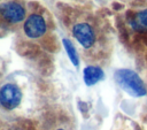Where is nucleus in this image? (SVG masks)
<instances>
[{"label":"nucleus","mask_w":147,"mask_h":130,"mask_svg":"<svg viewBox=\"0 0 147 130\" xmlns=\"http://www.w3.org/2000/svg\"><path fill=\"white\" fill-rule=\"evenodd\" d=\"M116 83L129 94L133 97H142L147 93L146 86L137 72L130 69H118L115 71Z\"/></svg>","instance_id":"obj_1"},{"label":"nucleus","mask_w":147,"mask_h":130,"mask_svg":"<svg viewBox=\"0 0 147 130\" xmlns=\"http://www.w3.org/2000/svg\"><path fill=\"white\" fill-rule=\"evenodd\" d=\"M0 14L5 22L9 24H17L24 20L25 8L18 1H6L0 6Z\"/></svg>","instance_id":"obj_2"},{"label":"nucleus","mask_w":147,"mask_h":130,"mask_svg":"<svg viewBox=\"0 0 147 130\" xmlns=\"http://www.w3.org/2000/svg\"><path fill=\"white\" fill-rule=\"evenodd\" d=\"M22 99V92L15 84H6L0 90V102L6 109H14L17 107Z\"/></svg>","instance_id":"obj_3"},{"label":"nucleus","mask_w":147,"mask_h":130,"mask_svg":"<svg viewBox=\"0 0 147 130\" xmlns=\"http://www.w3.org/2000/svg\"><path fill=\"white\" fill-rule=\"evenodd\" d=\"M24 32L29 38H39L46 32V22L39 14H31L24 22Z\"/></svg>","instance_id":"obj_4"},{"label":"nucleus","mask_w":147,"mask_h":130,"mask_svg":"<svg viewBox=\"0 0 147 130\" xmlns=\"http://www.w3.org/2000/svg\"><path fill=\"white\" fill-rule=\"evenodd\" d=\"M72 35L78 40V43L85 47L90 48L95 40V35L92 26L87 23H77L72 26Z\"/></svg>","instance_id":"obj_5"},{"label":"nucleus","mask_w":147,"mask_h":130,"mask_svg":"<svg viewBox=\"0 0 147 130\" xmlns=\"http://www.w3.org/2000/svg\"><path fill=\"white\" fill-rule=\"evenodd\" d=\"M129 23L134 31L146 32L147 31V9H142L134 13L129 20Z\"/></svg>","instance_id":"obj_6"},{"label":"nucleus","mask_w":147,"mask_h":130,"mask_svg":"<svg viewBox=\"0 0 147 130\" xmlns=\"http://www.w3.org/2000/svg\"><path fill=\"white\" fill-rule=\"evenodd\" d=\"M103 71L95 66H88L84 69V82L86 85H94L103 78Z\"/></svg>","instance_id":"obj_7"},{"label":"nucleus","mask_w":147,"mask_h":130,"mask_svg":"<svg viewBox=\"0 0 147 130\" xmlns=\"http://www.w3.org/2000/svg\"><path fill=\"white\" fill-rule=\"evenodd\" d=\"M62 43H63V46H64V48H65V51H67V53H68V55H69L70 61L72 62L74 66L77 67V66L79 64V60H78V55H77V52H76V49H75V47H74V45H72V43H71L69 39H67V38H64V39L62 40Z\"/></svg>","instance_id":"obj_8"},{"label":"nucleus","mask_w":147,"mask_h":130,"mask_svg":"<svg viewBox=\"0 0 147 130\" xmlns=\"http://www.w3.org/2000/svg\"><path fill=\"white\" fill-rule=\"evenodd\" d=\"M56 130H64V129H56Z\"/></svg>","instance_id":"obj_9"}]
</instances>
